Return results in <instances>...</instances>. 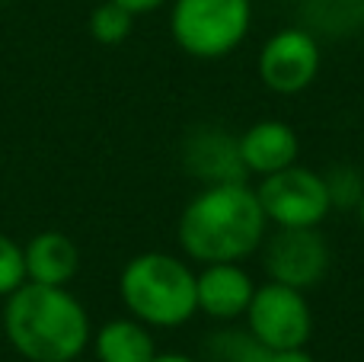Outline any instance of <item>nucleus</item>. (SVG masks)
<instances>
[{
	"label": "nucleus",
	"mask_w": 364,
	"mask_h": 362,
	"mask_svg": "<svg viewBox=\"0 0 364 362\" xmlns=\"http://www.w3.org/2000/svg\"><path fill=\"white\" fill-rule=\"evenodd\" d=\"M119 299L132 318L147 327H182L198 314L195 269L182 257L147 250L122 267Z\"/></svg>",
	"instance_id": "3"
},
{
	"label": "nucleus",
	"mask_w": 364,
	"mask_h": 362,
	"mask_svg": "<svg viewBox=\"0 0 364 362\" xmlns=\"http://www.w3.org/2000/svg\"><path fill=\"white\" fill-rule=\"evenodd\" d=\"M243 318L246 331L269 350L307 346L314 337V311H310L307 292L272 279L265 286H256Z\"/></svg>",
	"instance_id": "6"
},
{
	"label": "nucleus",
	"mask_w": 364,
	"mask_h": 362,
	"mask_svg": "<svg viewBox=\"0 0 364 362\" xmlns=\"http://www.w3.org/2000/svg\"><path fill=\"white\" fill-rule=\"evenodd\" d=\"M90 38L100 45H122L134 29V13H128L125 6H119L115 0H102L90 10L87 16Z\"/></svg>",
	"instance_id": "15"
},
{
	"label": "nucleus",
	"mask_w": 364,
	"mask_h": 362,
	"mask_svg": "<svg viewBox=\"0 0 364 362\" xmlns=\"http://www.w3.org/2000/svg\"><path fill=\"white\" fill-rule=\"evenodd\" d=\"M262 269L272 282L310 292L329 273V244L320 228H275L265 234L262 247Z\"/></svg>",
	"instance_id": "7"
},
{
	"label": "nucleus",
	"mask_w": 364,
	"mask_h": 362,
	"mask_svg": "<svg viewBox=\"0 0 364 362\" xmlns=\"http://www.w3.org/2000/svg\"><path fill=\"white\" fill-rule=\"evenodd\" d=\"M252 292H256V282L240 263H205L201 273H195L198 311L220 324L243 318L252 301Z\"/></svg>",
	"instance_id": "10"
},
{
	"label": "nucleus",
	"mask_w": 364,
	"mask_h": 362,
	"mask_svg": "<svg viewBox=\"0 0 364 362\" xmlns=\"http://www.w3.org/2000/svg\"><path fill=\"white\" fill-rule=\"evenodd\" d=\"M4 337L26 362H74L93 340L83 301L68 286L23 282L4 299Z\"/></svg>",
	"instance_id": "2"
},
{
	"label": "nucleus",
	"mask_w": 364,
	"mask_h": 362,
	"mask_svg": "<svg viewBox=\"0 0 364 362\" xmlns=\"http://www.w3.org/2000/svg\"><path fill=\"white\" fill-rule=\"evenodd\" d=\"M96 362H154L157 343L147 324L138 318H112L93 333L90 340Z\"/></svg>",
	"instance_id": "13"
},
{
	"label": "nucleus",
	"mask_w": 364,
	"mask_h": 362,
	"mask_svg": "<svg viewBox=\"0 0 364 362\" xmlns=\"http://www.w3.org/2000/svg\"><path fill=\"white\" fill-rule=\"evenodd\" d=\"M26 282V260H23V244L16 237L0 231V299L13 295Z\"/></svg>",
	"instance_id": "17"
},
{
	"label": "nucleus",
	"mask_w": 364,
	"mask_h": 362,
	"mask_svg": "<svg viewBox=\"0 0 364 362\" xmlns=\"http://www.w3.org/2000/svg\"><path fill=\"white\" fill-rule=\"evenodd\" d=\"M256 196L269 224L275 228H320V222L333 212L323 173H314L301 164L262 177Z\"/></svg>",
	"instance_id": "5"
},
{
	"label": "nucleus",
	"mask_w": 364,
	"mask_h": 362,
	"mask_svg": "<svg viewBox=\"0 0 364 362\" xmlns=\"http://www.w3.org/2000/svg\"><path fill=\"white\" fill-rule=\"evenodd\" d=\"M26 282L70 286L80 273V247L64 231H38L23 244Z\"/></svg>",
	"instance_id": "12"
},
{
	"label": "nucleus",
	"mask_w": 364,
	"mask_h": 362,
	"mask_svg": "<svg viewBox=\"0 0 364 362\" xmlns=\"http://www.w3.org/2000/svg\"><path fill=\"white\" fill-rule=\"evenodd\" d=\"M252 26V0H173V42L198 61L230 55Z\"/></svg>",
	"instance_id": "4"
},
{
	"label": "nucleus",
	"mask_w": 364,
	"mask_h": 362,
	"mask_svg": "<svg viewBox=\"0 0 364 362\" xmlns=\"http://www.w3.org/2000/svg\"><path fill=\"white\" fill-rule=\"evenodd\" d=\"M329 190V205L333 209H358L361 196H364V180L355 167H333L329 173H323Z\"/></svg>",
	"instance_id": "16"
},
{
	"label": "nucleus",
	"mask_w": 364,
	"mask_h": 362,
	"mask_svg": "<svg viewBox=\"0 0 364 362\" xmlns=\"http://www.w3.org/2000/svg\"><path fill=\"white\" fill-rule=\"evenodd\" d=\"M119 6H125L128 13H134V16H144V13H154L160 10V6L166 4V0H115Z\"/></svg>",
	"instance_id": "19"
},
{
	"label": "nucleus",
	"mask_w": 364,
	"mask_h": 362,
	"mask_svg": "<svg viewBox=\"0 0 364 362\" xmlns=\"http://www.w3.org/2000/svg\"><path fill=\"white\" fill-rule=\"evenodd\" d=\"M355 212H358V222H361V231H364V196H361V202H358V209Z\"/></svg>",
	"instance_id": "21"
},
{
	"label": "nucleus",
	"mask_w": 364,
	"mask_h": 362,
	"mask_svg": "<svg viewBox=\"0 0 364 362\" xmlns=\"http://www.w3.org/2000/svg\"><path fill=\"white\" fill-rule=\"evenodd\" d=\"M265 218L256 186L218 183L201 186L186 202L176 224L179 247L195 263H243L265 241Z\"/></svg>",
	"instance_id": "1"
},
{
	"label": "nucleus",
	"mask_w": 364,
	"mask_h": 362,
	"mask_svg": "<svg viewBox=\"0 0 364 362\" xmlns=\"http://www.w3.org/2000/svg\"><path fill=\"white\" fill-rule=\"evenodd\" d=\"M320 74V45L310 29H278L259 51V81L282 96L307 90Z\"/></svg>",
	"instance_id": "8"
},
{
	"label": "nucleus",
	"mask_w": 364,
	"mask_h": 362,
	"mask_svg": "<svg viewBox=\"0 0 364 362\" xmlns=\"http://www.w3.org/2000/svg\"><path fill=\"white\" fill-rule=\"evenodd\" d=\"M182 167L201 186L243 183L250 173L240 157V135H230L220 125L192 128L182 141Z\"/></svg>",
	"instance_id": "9"
},
{
	"label": "nucleus",
	"mask_w": 364,
	"mask_h": 362,
	"mask_svg": "<svg viewBox=\"0 0 364 362\" xmlns=\"http://www.w3.org/2000/svg\"><path fill=\"white\" fill-rule=\"evenodd\" d=\"M269 353L246 327H220L205 337L198 362H269Z\"/></svg>",
	"instance_id": "14"
},
{
	"label": "nucleus",
	"mask_w": 364,
	"mask_h": 362,
	"mask_svg": "<svg viewBox=\"0 0 364 362\" xmlns=\"http://www.w3.org/2000/svg\"><path fill=\"white\" fill-rule=\"evenodd\" d=\"M297 151H301L297 132L282 119H259L240 132V157L250 177L262 180L297 164Z\"/></svg>",
	"instance_id": "11"
},
{
	"label": "nucleus",
	"mask_w": 364,
	"mask_h": 362,
	"mask_svg": "<svg viewBox=\"0 0 364 362\" xmlns=\"http://www.w3.org/2000/svg\"><path fill=\"white\" fill-rule=\"evenodd\" d=\"M154 362H198V359L186 356V353H157V356H154Z\"/></svg>",
	"instance_id": "20"
},
{
	"label": "nucleus",
	"mask_w": 364,
	"mask_h": 362,
	"mask_svg": "<svg viewBox=\"0 0 364 362\" xmlns=\"http://www.w3.org/2000/svg\"><path fill=\"white\" fill-rule=\"evenodd\" d=\"M269 362H316L307 353V346H294V350H272Z\"/></svg>",
	"instance_id": "18"
}]
</instances>
